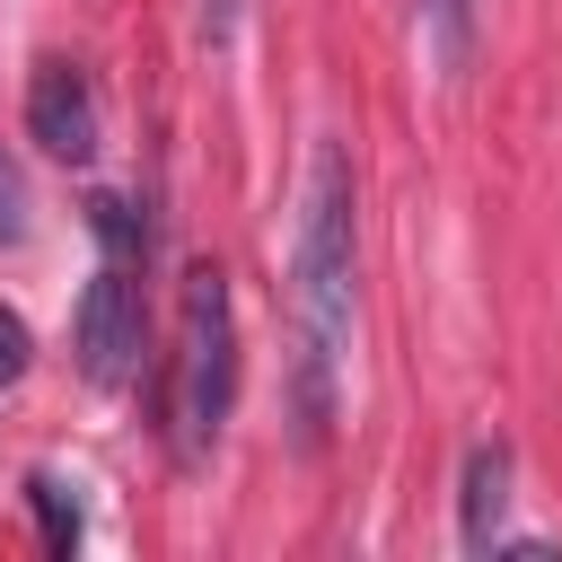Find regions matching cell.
Listing matches in <instances>:
<instances>
[{
    "instance_id": "obj_10",
    "label": "cell",
    "mask_w": 562,
    "mask_h": 562,
    "mask_svg": "<svg viewBox=\"0 0 562 562\" xmlns=\"http://www.w3.org/2000/svg\"><path fill=\"white\" fill-rule=\"evenodd\" d=\"M26 237V184H18V167L0 158V246H18Z\"/></svg>"
},
{
    "instance_id": "obj_2",
    "label": "cell",
    "mask_w": 562,
    "mask_h": 562,
    "mask_svg": "<svg viewBox=\"0 0 562 562\" xmlns=\"http://www.w3.org/2000/svg\"><path fill=\"white\" fill-rule=\"evenodd\" d=\"M228 404H237V307H228V272L193 263L176 307V448L202 457Z\"/></svg>"
},
{
    "instance_id": "obj_6",
    "label": "cell",
    "mask_w": 562,
    "mask_h": 562,
    "mask_svg": "<svg viewBox=\"0 0 562 562\" xmlns=\"http://www.w3.org/2000/svg\"><path fill=\"white\" fill-rule=\"evenodd\" d=\"M26 509L44 527V553H79V501L61 492V474H26Z\"/></svg>"
},
{
    "instance_id": "obj_7",
    "label": "cell",
    "mask_w": 562,
    "mask_h": 562,
    "mask_svg": "<svg viewBox=\"0 0 562 562\" xmlns=\"http://www.w3.org/2000/svg\"><path fill=\"white\" fill-rule=\"evenodd\" d=\"M88 228H97L105 255H132V263L149 255V228H140V211H132L123 193H97V202H88Z\"/></svg>"
},
{
    "instance_id": "obj_5",
    "label": "cell",
    "mask_w": 562,
    "mask_h": 562,
    "mask_svg": "<svg viewBox=\"0 0 562 562\" xmlns=\"http://www.w3.org/2000/svg\"><path fill=\"white\" fill-rule=\"evenodd\" d=\"M501 527H509V439H474L457 474V544L501 553Z\"/></svg>"
},
{
    "instance_id": "obj_1",
    "label": "cell",
    "mask_w": 562,
    "mask_h": 562,
    "mask_svg": "<svg viewBox=\"0 0 562 562\" xmlns=\"http://www.w3.org/2000/svg\"><path fill=\"white\" fill-rule=\"evenodd\" d=\"M351 299H360V281H351V149L316 140L307 193H299V237H290V316H299V413H307V439H325V413H334Z\"/></svg>"
},
{
    "instance_id": "obj_9",
    "label": "cell",
    "mask_w": 562,
    "mask_h": 562,
    "mask_svg": "<svg viewBox=\"0 0 562 562\" xmlns=\"http://www.w3.org/2000/svg\"><path fill=\"white\" fill-rule=\"evenodd\" d=\"M26 360H35V334H26V316H18V307H0V386H18V378H26Z\"/></svg>"
},
{
    "instance_id": "obj_8",
    "label": "cell",
    "mask_w": 562,
    "mask_h": 562,
    "mask_svg": "<svg viewBox=\"0 0 562 562\" xmlns=\"http://www.w3.org/2000/svg\"><path fill=\"white\" fill-rule=\"evenodd\" d=\"M422 18H430L439 61H448V70H465V44H474V0H422Z\"/></svg>"
},
{
    "instance_id": "obj_3",
    "label": "cell",
    "mask_w": 562,
    "mask_h": 562,
    "mask_svg": "<svg viewBox=\"0 0 562 562\" xmlns=\"http://www.w3.org/2000/svg\"><path fill=\"white\" fill-rule=\"evenodd\" d=\"M140 360V263L132 255H105L79 290V369L97 386H123Z\"/></svg>"
},
{
    "instance_id": "obj_4",
    "label": "cell",
    "mask_w": 562,
    "mask_h": 562,
    "mask_svg": "<svg viewBox=\"0 0 562 562\" xmlns=\"http://www.w3.org/2000/svg\"><path fill=\"white\" fill-rule=\"evenodd\" d=\"M26 140L44 149V158H61V167H88L97 158V140H105V114H97V79L79 70V61H35L26 70Z\"/></svg>"
}]
</instances>
